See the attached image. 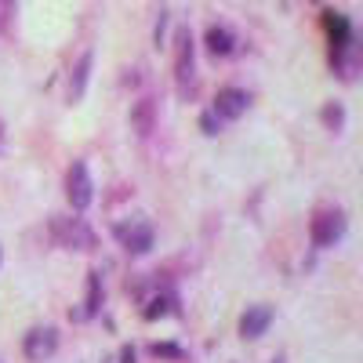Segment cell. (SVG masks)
Masks as SVG:
<instances>
[{
    "mask_svg": "<svg viewBox=\"0 0 363 363\" xmlns=\"http://www.w3.org/2000/svg\"><path fill=\"white\" fill-rule=\"evenodd\" d=\"M51 236H55L58 247H69V251H91V247H95V233L84 225V218L55 215L51 218Z\"/></svg>",
    "mask_w": 363,
    "mask_h": 363,
    "instance_id": "obj_1",
    "label": "cell"
},
{
    "mask_svg": "<svg viewBox=\"0 0 363 363\" xmlns=\"http://www.w3.org/2000/svg\"><path fill=\"white\" fill-rule=\"evenodd\" d=\"M309 236H313V244L316 247H335L338 240L345 236V215L338 207H323L313 215L309 222Z\"/></svg>",
    "mask_w": 363,
    "mask_h": 363,
    "instance_id": "obj_2",
    "label": "cell"
},
{
    "mask_svg": "<svg viewBox=\"0 0 363 363\" xmlns=\"http://www.w3.org/2000/svg\"><path fill=\"white\" fill-rule=\"evenodd\" d=\"M193 73H196V40L186 26L174 33V77H178V91L186 95L189 84H193Z\"/></svg>",
    "mask_w": 363,
    "mask_h": 363,
    "instance_id": "obj_3",
    "label": "cell"
},
{
    "mask_svg": "<svg viewBox=\"0 0 363 363\" xmlns=\"http://www.w3.org/2000/svg\"><path fill=\"white\" fill-rule=\"evenodd\" d=\"M66 196L73 203V211H87L91 200H95V186H91V174H87V164L77 160L66 174Z\"/></svg>",
    "mask_w": 363,
    "mask_h": 363,
    "instance_id": "obj_4",
    "label": "cell"
},
{
    "mask_svg": "<svg viewBox=\"0 0 363 363\" xmlns=\"http://www.w3.org/2000/svg\"><path fill=\"white\" fill-rule=\"evenodd\" d=\"M55 349H58V330L55 327H33L22 342L26 359H33V363H44L48 356H55Z\"/></svg>",
    "mask_w": 363,
    "mask_h": 363,
    "instance_id": "obj_5",
    "label": "cell"
},
{
    "mask_svg": "<svg viewBox=\"0 0 363 363\" xmlns=\"http://www.w3.org/2000/svg\"><path fill=\"white\" fill-rule=\"evenodd\" d=\"M113 233H116L120 244H124V251H131V255H145L149 247H153V225L149 222H124Z\"/></svg>",
    "mask_w": 363,
    "mask_h": 363,
    "instance_id": "obj_6",
    "label": "cell"
},
{
    "mask_svg": "<svg viewBox=\"0 0 363 363\" xmlns=\"http://www.w3.org/2000/svg\"><path fill=\"white\" fill-rule=\"evenodd\" d=\"M247 91H240V87H222L218 91V99H215V113L218 120H236V116H244L247 113Z\"/></svg>",
    "mask_w": 363,
    "mask_h": 363,
    "instance_id": "obj_7",
    "label": "cell"
},
{
    "mask_svg": "<svg viewBox=\"0 0 363 363\" xmlns=\"http://www.w3.org/2000/svg\"><path fill=\"white\" fill-rule=\"evenodd\" d=\"M272 323V309L269 306H251L244 316H240V335L244 338H262Z\"/></svg>",
    "mask_w": 363,
    "mask_h": 363,
    "instance_id": "obj_8",
    "label": "cell"
},
{
    "mask_svg": "<svg viewBox=\"0 0 363 363\" xmlns=\"http://www.w3.org/2000/svg\"><path fill=\"white\" fill-rule=\"evenodd\" d=\"M131 128L138 131V135H149L157 128V102L153 99H138L135 106H131Z\"/></svg>",
    "mask_w": 363,
    "mask_h": 363,
    "instance_id": "obj_9",
    "label": "cell"
},
{
    "mask_svg": "<svg viewBox=\"0 0 363 363\" xmlns=\"http://www.w3.org/2000/svg\"><path fill=\"white\" fill-rule=\"evenodd\" d=\"M91 66H95V55L84 51V55H80V62H77V69H73V77H69V102H80V99H84V91H87V77H91Z\"/></svg>",
    "mask_w": 363,
    "mask_h": 363,
    "instance_id": "obj_10",
    "label": "cell"
},
{
    "mask_svg": "<svg viewBox=\"0 0 363 363\" xmlns=\"http://www.w3.org/2000/svg\"><path fill=\"white\" fill-rule=\"evenodd\" d=\"M203 44H207V51L215 55V58H222V55L233 51L236 40H233V33H229L225 26H211V29H207V37H203Z\"/></svg>",
    "mask_w": 363,
    "mask_h": 363,
    "instance_id": "obj_11",
    "label": "cell"
},
{
    "mask_svg": "<svg viewBox=\"0 0 363 363\" xmlns=\"http://www.w3.org/2000/svg\"><path fill=\"white\" fill-rule=\"evenodd\" d=\"M102 306V280H99V272H87V309L84 316H95Z\"/></svg>",
    "mask_w": 363,
    "mask_h": 363,
    "instance_id": "obj_12",
    "label": "cell"
},
{
    "mask_svg": "<svg viewBox=\"0 0 363 363\" xmlns=\"http://www.w3.org/2000/svg\"><path fill=\"white\" fill-rule=\"evenodd\" d=\"M323 124H327L330 131H342V124H345V109H342L338 102L323 106Z\"/></svg>",
    "mask_w": 363,
    "mask_h": 363,
    "instance_id": "obj_13",
    "label": "cell"
},
{
    "mask_svg": "<svg viewBox=\"0 0 363 363\" xmlns=\"http://www.w3.org/2000/svg\"><path fill=\"white\" fill-rule=\"evenodd\" d=\"M200 128H203V135H218V128H222V120H218L215 113H203V116H200Z\"/></svg>",
    "mask_w": 363,
    "mask_h": 363,
    "instance_id": "obj_14",
    "label": "cell"
},
{
    "mask_svg": "<svg viewBox=\"0 0 363 363\" xmlns=\"http://www.w3.org/2000/svg\"><path fill=\"white\" fill-rule=\"evenodd\" d=\"M149 352H153V356H167V359H178V356H182V349H178V345H153Z\"/></svg>",
    "mask_w": 363,
    "mask_h": 363,
    "instance_id": "obj_15",
    "label": "cell"
},
{
    "mask_svg": "<svg viewBox=\"0 0 363 363\" xmlns=\"http://www.w3.org/2000/svg\"><path fill=\"white\" fill-rule=\"evenodd\" d=\"M164 313H167V301H153V306L145 309V316H149V320H153V316H164Z\"/></svg>",
    "mask_w": 363,
    "mask_h": 363,
    "instance_id": "obj_16",
    "label": "cell"
},
{
    "mask_svg": "<svg viewBox=\"0 0 363 363\" xmlns=\"http://www.w3.org/2000/svg\"><path fill=\"white\" fill-rule=\"evenodd\" d=\"M164 26H167V15L160 11V22H157V48L164 44Z\"/></svg>",
    "mask_w": 363,
    "mask_h": 363,
    "instance_id": "obj_17",
    "label": "cell"
},
{
    "mask_svg": "<svg viewBox=\"0 0 363 363\" xmlns=\"http://www.w3.org/2000/svg\"><path fill=\"white\" fill-rule=\"evenodd\" d=\"M120 359H124V363H135V349H124V352H120Z\"/></svg>",
    "mask_w": 363,
    "mask_h": 363,
    "instance_id": "obj_18",
    "label": "cell"
}]
</instances>
